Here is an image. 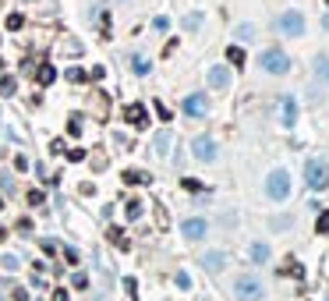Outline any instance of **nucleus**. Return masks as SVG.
Here are the masks:
<instances>
[{
	"label": "nucleus",
	"mask_w": 329,
	"mask_h": 301,
	"mask_svg": "<svg viewBox=\"0 0 329 301\" xmlns=\"http://www.w3.org/2000/svg\"><path fill=\"white\" fill-rule=\"evenodd\" d=\"M181 110H184L188 117H205V114H209V103H205V96H202V92H191V96L181 103Z\"/></svg>",
	"instance_id": "423d86ee"
},
{
	"label": "nucleus",
	"mask_w": 329,
	"mask_h": 301,
	"mask_svg": "<svg viewBox=\"0 0 329 301\" xmlns=\"http://www.w3.org/2000/svg\"><path fill=\"white\" fill-rule=\"evenodd\" d=\"M198 25H202V14H188V18H184V28H191V32H195Z\"/></svg>",
	"instance_id": "c85d7f7f"
},
{
	"label": "nucleus",
	"mask_w": 329,
	"mask_h": 301,
	"mask_svg": "<svg viewBox=\"0 0 329 301\" xmlns=\"http://www.w3.org/2000/svg\"><path fill=\"white\" fill-rule=\"evenodd\" d=\"M14 89H18V82L11 78V74H7V78H0V92H4V96H14Z\"/></svg>",
	"instance_id": "aec40b11"
},
{
	"label": "nucleus",
	"mask_w": 329,
	"mask_h": 301,
	"mask_svg": "<svg viewBox=\"0 0 329 301\" xmlns=\"http://www.w3.org/2000/svg\"><path fill=\"white\" fill-rule=\"evenodd\" d=\"M322 25H326V28H329V14H326V18H322Z\"/></svg>",
	"instance_id": "f704fd0d"
},
{
	"label": "nucleus",
	"mask_w": 329,
	"mask_h": 301,
	"mask_svg": "<svg viewBox=\"0 0 329 301\" xmlns=\"http://www.w3.org/2000/svg\"><path fill=\"white\" fill-rule=\"evenodd\" d=\"M67 135H81V117H78V114H71V121H67Z\"/></svg>",
	"instance_id": "b1692460"
},
{
	"label": "nucleus",
	"mask_w": 329,
	"mask_h": 301,
	"mask_svg": "<svg viewBox=\"0 0 329 301\" xmlns=\"http://www.w3.org/2000/svg\"><path fill=\"white\" fill-rule=\"evenodd\" d=\"M237 39H252V35H255V25H237Z\"/></svg>",
	"instance_id": "412c9836"
},
{
	"label": "nucleus",
	"mask_w": 329,
	"mask_h": 301,
	"mask_svg": "<svg viewBox=\"0 0 329 301\" xmlns=\"http://www.w3.org/2000/svg\"><path fill=\"white\" fill-rule=\"evenodd\" d=\"M259 67L262 71H269V74H287L291 71V57H287L283 50H262V57H259Z\"/></svg>",
	"instance_id": "7ed1b4c3"
},
{
	"label": "nucleus",
	"mask_w": 329,
	"mask_h": 301,
	"mask_svg": "<svg viewBox=\"0 0 329 301\" xmlns=\"http://www.w3.org/2000/svg\"><path fill=\"white\" fill-rule=\"evenodd\" d=\"M21 4H28V0H21Z\"/></svg>",
	"instance_id": "e433bc0d"
},
{
	"label": "nucleus",
	"mask_w": 329,
	"mask_h": 301,
	"mask_svg": "<svg viewBox=\"0 0 329 301\" xmlns=\"http://www.w3.org/2000/svg\"><path fill=\"white\" fill-rule=\"evenodd\" d=\"M128 216L138 220V216H142V202H128Z\"/></svg>",
	"instance_id": "c756f323"
},
{
	"label": "nucleus",
	"mask_w": 329,
	"mask_h": 301,
	"mask_svg": "<svg viewBox=\"0 0 329 301\" xmlns=\"http://www.w3.org/2000/svg\"><path fill=\"white\" fill-rule=\"evenodd\" d=\"M124 117H128L135 128H145V121H149V114H145V106H142V103H131V106L124 110Z\"/></svg>",
	"instance_id": "1a4fd4ad"
},
{
	"label": "nucleus",
	"mask_w": 329,
	"mask_h": 301,
	"mask_svg": "<svg viewBox=\"0 0 329 301\" xmlns=\"http://www.w3.org/2000/svg\"><path fill=\"white\" fill-rule=\"evenodd\" d=\"M315 231H319V234H329V209H326V213L319 216V223H315Z\"/></svg>",
	"instance_id": "a878e982"
},
{
	"label": "nucleus",
	"mask_w": 329,
	"mask_h": 301,
	"mask_svg": "<svg viewBox=\"0 0 329 301\" xmlns=\"http://www.w3.org/2000/svg\"><path fill=\"white\" fill-rule=\"evenodd\" d=\"M67 78H71V82H85V78H89V74H85V71H81V67H71V71H67Z\"/></svg>",
	"instance_id": "cd10ccee"
},
{
	"label": "nucleus",
	"mask_w": 329,
	"mask_h": 301,
	"mask_svg": "<svg viewBox=\"0 0 329 301\" xmlns=\"http://www.w3.org/2000/svg\"><path fill=\"white\" fill-rule=\"evenodd\" d=\"M74 287H89V277L85 273H74Z\"/></svg>",
	"instance_id": "473e14b6"
},
{
	"label": "nucleus",
	"mask_w": 329,
	"mask_h": 301,
	"mask_svg": "<svg viewBox=\"0 0 329 301\" xmlns=\"http://www.w3.org/2000/svg\"><path fill=\"white\" fill-rule=\"evenodd\" d=\"M315 74H319V82H326L329 85V57L322 53V57H315Z\"/></svg>",
	"instance_id": "ddd939ff"
},
{
	"label": "nucleus",
	"mask_w": 329,
	"mask_h": 301,
	"mask_svg": "<svg viewBox=\"0 0 329 301\" xmlns=\"http://www.w3.org/2000/svg\"><path fill=\"white\" fill-rule=\"evenodd\" d=\"M227 60H230L234 67H241V64H244V50H241V46H230V50H227Z\"/></svg>",
	"instance_id": "a211bd4d"
},
{
	"label": "nucleus",
	"mask_w": 329,
	"mask_h": 301,
	"mask_svg": "<svg viewBox=\"0 0 329 301\" xmlns=\"http://www.w3.org/2000/svg\"><path fill=\"white\" fill-rule=\"evenodd\" d=\"M283 277H305V273H301L298 262H287V266H283Z\"/></svg>",
	"instance_id": "bb28decb"
},
{
	"label": "nucleus",
	"mask_w": 329,
	"mask_h": 301,
	"mask_svg": "<svg viewBox=\"0 0 329 301\" xmlns=\"http://www.w3.org/2000/svg\"><path fill=\"white\" fill-rule=\"evenodd\" d=\"M223 262H227V259H223L220 252H205V259H202V266L216 273V270H223Z\"/></svg>",
	"instance_id": "f8f14e48"
},
{
	"label": "nucleus",
	"mask_w": 329,
	"mask_h": 301,
	"mask_svg": "<svg viewBox=\"0 0 329 301\" xmlns=\"http://www.w3.org/2000/svg\"><path fill=\"white\" fill-rule=\"evenodd\" d=\"M181 234H184L188 241L205 238V220H184V223H181Z\"/></svg>",
	"instance_id": "6e6552de"
},
{
	"label": "nucleus",
	"mask_w": 329,
	"mask_h": 301,
	"mask_svg": "<svg viewBox=\"0 0 329 301\" xmlns=\"http://www.w3.org/2000/svg\"><path fill=\"white\" fill-rule=\"evenodd\" d=\"M305 181H308V188L322 192V188L329 184V163L326 160H308L305 163Z\"/></svg>",
	"instance_id": "20e7f679"
},
{
	"label": "nucleus",
	"mask_w": 329,
	"mask_h": 301,
	"mask_svg": "<svg viewBox=\"0 0 329 301\" xmlns=\"http://www.w3.org/2000/svg\"><path fill=\"white\" fill-rule=\"evenodd\" d=\"M209 85L213 89H227L230 85V71L227 67H209Z\"/></svg>",
	"instance_id": "9b49d317"
},
{
	"label": "nucleus",
	"mask_w": 329,
	"mask_h": 301,
	"mask_svg": "<svg viewBox=\"0 0 329 301\" xmlns=\"http://www.w3.org/2000/svg\"><path fill=\"white\" fill-rule=\"evenodd\" d=\"M0 241H4V227H0Z\"/></svg>",
	"instance_id": "c9c22d12"
},
{
	"label": "nucleus",
	"mask_w": 329,
	"mask_h": 301,
	"mask_svg": "<svg viewBox=\"0 0 329 301\" xmlns=\"http://www.w3.org/2000/svg\"><path fill=\"white\" fill-rule=\"evenodd\" d=\"M0 266H4L7 273H14L18 270V255H4V259H0Z\"/></svg>",
	"instance_id": "4be33fe9"
},
{
	"label": "nucleus",
	"mask_w": 329,
	"mask_h": 301,
	"mask_svg": "<svg viewBox=\"0 0 329 301\" xmlns=\"http://www.w3.org/2000/svg\"><path fill=\"white\" fill-rule=\"evenodd\" d=\"M35 78H39V85H53V78H57L53 64H43V67H39V74H35Z\"/></svg>",
	"instance_id": "4468645a"
},
{
	"label": "nucleus",
	"mask_w": 329,
	"mask_h": 301,
	"mask_svg": "<svg viewBox=\"0 0 329 301\" xmlns=\"http://www.w3.org/2000/svg\"><path fill=\"white\" fill-rule=\"evenodd\" d=\"M21 25H25V14H7V28L11 32H18Z\"/></svg>",
	"instance_id": "5701e85b"
},
{
	"label": "nucleus",
	"mask_w": 329,
	"mask_h": 301,
	"mask_svg": "<svg viewBox=\"0 0 329 301\" xmlns=\"http://www.w3.org/2000/svg\"><path fill=\"white\" fill-rule=\"evenodd\" d=\"M280 103H283V106H280V117H283V124H287V128H291V124L298 121V103H294L291 96H287V99H280Z\"/></svg>",
	"instance_id": "9d476101"
},
{
	"label": "nucleus",
	"mask_w": 329,
	"mask_h": 301,
	"mask_svg": "<svg viewBox=\"0 0 329 301\" xmlns=\"http://www.w3.org/2000/svg\"><path fill=\"white\" fill-rule=\"evenodd\" d=\"M266 195L273 202H283V199H291V174L287 170H273L266 177Z\"/></svg>",
	"instance_id": "f257e3e1"
},
{
	"label": "nucleus",
	"mask_w": 329,
	"mask_h": 301,
	"mask_svg": "<svg viewBox=\"0 0 329 301\" xmlns=\"http://www.w3.org/2000/svg\"><path fill=\"white\" fill-rule=\"evenodd\" d=\"M184 188H188V192H202V181H195V177H184Z\"/></svg>",
	"instance_id": "7c9ffc66"
},
{
	"label": "nucleus",
	"mask_w": 329,
	"mask_h": 301,
	"mask_svg": "<svg viewBox=\"0 0 329 301\" xmlns=\"http://www.w3.org/2000/svg\"><path fill=\"white\" fill-rule=\"evenodd\" d=\"M276 25H280V32H283V35H301V32H305V18H301L298 11H287Z\"/></svg>",
	"instance_id": "0eeeda50"
},
{
	"label": "nucleus",
	"mask_w": 329,
	"mask_h": 301,
	"mask_svg": "<svg viewBox=\"0 0 329 301\" xmlns=\"http://www.w3.org/2000/svg\"><path fill=\"white\" fill-rule=\"evenodd\" d=\"M234 294H237V301H262V280L244 273L234 280Z\"/></svg>",
	"instance_id": "f03ea898"
},
{
	"label": "nucleus",
	"mask_w": 329,
	"mask_h": 301,
	"mask_svg": "<svg viewBox=\"0 0 329 301\" xmlns=\"http://www.w3.org/2000/svg\"><path fill=\"white\" fill-rule=\"evenodd\" d=\"M131 67H135L138 74H149V71H152V64H149V60H145L142 53H135V57H131Z\"/></svg>",
	"instance_id": "f3484780"
},
{
	"label": "nucleus",
	"mask_w": 329,
	"mask_h": 301,
	"mask_svg": "<svg viewBox=\"0 0 329 301\" xmlns=\"http://www.w3.org/2000/svg\"><path fill=\"white\" fill-rule=\"evenodd\" d=\"M67 160H71V163H81V160H85V153H81V149H71Z\"/></svg>",
	"instance_id": "2f4dec72"
},
{
	"label": "nucleus",
	"mask_w": 329,
	"mask_h": 301,
	"mask_svg": "<svg viewBox=\"0 0 329 301\" xmlns=\"http://www.w3.org/2000/svg\"><path fill=\"white\" fill-rule=\"evenodd\" d=\"M53 301H67V291H53Z\"/></svg>",
	"instance_id": "72a5a7b5"
},
{
	"label": "nucleus",
	"mask_w": 329,
	"mask_h": 301,
	"mask_svg": "<svg viewBox=\"0 0 329 301\" xmlns=\"http://www.w3.org/2000/svg\"><path fill=\"white\" fill-rule=\"evenodd\" d=\"M191 153H195V160H202V163H213V160H216V142H213L209 135H198V138L191 142Z\"/></svg>",
	"instance_id": "39448f33"
},
{
	"label": "nucleus",
	"mask_w": 329,
	"mask_h": 301,
	"mask_svg": "<svg viewBox=\"0 0 329 301\" xmlns=\"http://www.w3.org/2000/svg\"><path fill=\"white\" fill-rule=\"evenodd\" d=\"M152 145H156V153H159V156H167V149H170V131H159Z\"/></svg>",
	"instance_id": "2eb2a0df"
},
{
	"label": "nucleus",
	"mask_w": 329,
	"mask_h": 301,
	"mask_svg": "<svg viewBox=\"0 0 329 301\" xmlns=\"http://www.w3.org/2000/svg\"><path fill=\"white\" fill-rule=\"evenodd\" d=\"M124 181H128V184H149L152 177H149V174H142V170H124Z\"/></svg>",
	"instance_id": "dca6fc26"
},
{
	"label": "nucleus",
	"mask_w": 329,
	"mask_h": 301,
	"mask_svg": "<svg viewBox=\"0 0 329 301\" xmlns=\"http://www.w3.org/2000/svg\"><path fill=\"white\" fill-rule=\"evenodd\" d=\"M110 241H113V245H117V248H128V238H124V234H120V231H117V227H113V231H110Z\"/></svg>",
	"instance_id": "393cba45"
},
{
	"label": "nucleus",
	"mask_w": 329,
	"mask_h": 301,
	"mask_svg": "<svg viewBox=\"0 0 329 301\" xmlns=\"http://www.w3.org/2000/svg\"><path fill=\"white\" fill-rule=\"evenodd\" d=\"M252 259L255 262H266L269 259V245H252Z\"/></svg>",
	"instance_id": "6ab92c4d"
}]
</instances>
